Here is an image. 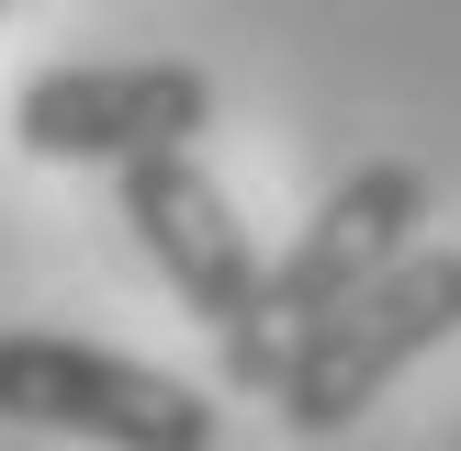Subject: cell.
I'll list each match as a JSON object with an SVG mask.
<instances>
[{"label": "cell", "instance_id": "cell-1", "mask_svg": "<svg viewBox=\"0 0 461 451\" xmlns=\"http://www.w3.org/2000/svg\"><path fill=\"white\" fill-rule=\"evenodd\" d=\"M428 203H439V180H428L417 158H372V170H349V180H338V192L315 203L304 226H293V248L270 260L259 316L214 338V350H225V383H237V395H282L293 338H304L315 316H338L360 282H383V271L417 248Z\"/></svg>", "mask_w": 461, "mask_h": 451}, {"label": "cell", "instance_id": "cell-2", "mask_svg": "<svg viewBox=\"0 0 461 451\" xmlns=\"http://www.w3.org/2000/svg\"><path fill=\"white\" fill-rule=\"evenodd\" d=\"M450 338H461V248H405L383 282H360L338 316H315V327L293 338L270 418H282L293 440H338V428L372 418V395H394Z\"/></svg>", "mask_w": 461, "mask_h": 451}, {"label": "cell", "instance_id": "cell-3", "mask_svg": "<svg viewBox=\"0 0 461 451\" xmlns=\"http://www.w3.org/2000/svg\"><path fill=\"white\" fill-rule=\"evenodd\" d=\"M0 428H57L90 451H214V395L135 350L68 327H12L0 338Z\"/></svg>", "mask_w": 461, "mask_h": 451}, {"label": "cell", "instance_id": "cell-4", "mask_svg": "<svg viewBox=\"0 0 461 451\" xmlns=\"http://www.w3.org/2000/svg\"><path fill=\"white\" fill-rule=\"evenodd\" d=\"M214 124V79L192 57H68V68H34L12 102V135L57 170H135L158 147H192Z\"/></svg>", "mask_w": 461, "mask_h": 451}, {"label": "cell", "instance_id": "cell-5", "mask_svg": "<svg viewBox=\"0 0 461 451\" xmlns=\"http://www.w3.org/2000/svg\"><path fill=\"white\" fill-rule=\"evenodd\" d=\"M113 203H124L135 248L158 260V282L192 305V327L225 338V327H248V316H259L270 260H259V237L237 226L225 180L203 170L192 147H158V158H135V170H113Z\"/></svg>", "mask_w": 461, "mask_h": 451}, {"label": "cell", "instance_id": "cell-6", "mask_svg": "<svg viewBox=\"0 0 461 451\" xmlns=\"http://www.w3.org/2000/svg\"><path fill=\"white\" fill-rule=\"evenodd\" d=\"M0 12H12V0H0Z\"/></svg>", "mask_w": 461, "mask_h": 451}]
</instances>
